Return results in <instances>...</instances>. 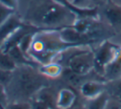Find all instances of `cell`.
Listing matches in <instances>:
<instances>
[{
	"instance_id": "cell-2",
	"label": "cell",
	"mask_w": 121,
	"mask_h": 109,
	"mask_svg": "<svg viewBox=\"0 0 121 109\" xmlns=\"http://www.w3.org/2000/svg\"><path fill=\"white\" fill-rule=\"evenodd\" d=\"M59 33L64 41L78 46L100 45L116 35V32L100 18L92 17L78 18L72 26L60 29Z\"/></svg>"
},
{
	"instance_id": "cell-16",
	"label": "cell",
	"mask_w": 121,
	"mask_h": 109,
	"mask_svg": "<svg viewBox=\"0 0 121 109\" xmlns=\"http://www.w3.org/2000/svg\"><path fill=\"white\" fill-rule=\"evenodd\" d=\"M17 63L8 53L0 51V68L9 71H14L17 68Z\"/></svg>"
},
{
	"instance_id": "cell-24",
	"label": "cell",
	"mask_w": 121,
	"mask_h": 109,
	"mask_svg": "<svg viewBox=\"0 0 121 109\" xmlns=\"http://www.w3.org/2000/svg\"><path fill=\"white\" fill-rule=\"evenodd\" d=\"M8 109H31V107L27 103H17L10 105Z\"/></svg>"
},
{
	"instance_id": "cell-18",
	"label": "cell",
	"mask_w": 121,
	"mask_h": 109,
	"mask_svg": "<svg viewBox=\"0 0 121 109\" xmlns=\"http://www.w3.org/2000/svg\"><path fill=\"white\" fill-rule=\"evenodd\" d=\"M13 71L6 70L0 68V83L4 86L9 84L13 80Z\"/></svg>"
},
{
	"instance_id": "cell-6",
	"label": "cell",
	"mask_w": 121,
	"mask_h": 109,
	"mask_svg": "<svg viewBox=\"0 0 121 109\" xmlns=\"http://www.w3.org/2000/svg\"><path fill=\"white\" fill-rule=\"evenodd\" d=\"M18 83L23 94L28 96L40 90L47 82L37 75L32 69L24 67L21 69L18 75Z\"/></svg>"
},
{
	"instance_id": "cell-8",
	"label": "cell",
	"mask_w": 121,
	"mask_h": 109,
	"mask_svg": "<svg viewBox=\"0 0 121 109\" xmlns=\"http://www.w3.org/2000/svg\"><path fill=\"white\" fill-rule=\"evenodd\" d=\"M25 24L24 22L16 14L13 13L3 23L0 25V45H2L17 30Z\"/></svg>"
},
{
	"instance_id": "cell-25",
	"label": "cell",
	"mask_w": 121,
	"mask_h": 109,
	"mask_svg": "<svg viewBox=\"0 0 121 109\" xmlns=\"http://www.w3.org/2000/svg\"><path fill=\"white\" fill-rule=\"evenodd\" d=\"M7 101L6 93H5V86L0 83V103H5Z\"/></svg>"
},
{
	"instance_id": "cell-7",
	"label": "cell",
	"mask_w": 121,
	"mask_h": 109,
	"mask_svg": "<svg viewBox=\"0 0 121 109\" xmlns=\"http://www.w3.org/2000/svg\"><path fill=\"white\" fill-rule=\"evenodd\" d=\"M100 18H103L115 32H121V4L115 3L114 0H106L102 3Z\"/></svg>"
},
{
	"instance_id": "cell-26",
	"label": "cell",
	"mask_w": 121,
	"mask_h": 109,
	"mask_svg": "<svg viewBox=\"0 0 121 109\" xmlns=\"http://www.w3.org/2000/svg\"><path fill=\"white\" fill-rule=\"evenodd\" d=\"M91 1H92V5H96V6L99 7V5L104 3L106 0H91Z\"/></svg>"
},
{
	"instance_id": "cell-3",
	"label": "cell",
	"mask_w": 121,
	"mask_h": 109,
	"mask_svg": "<svg viewBox=\"0 0 121 109\" xmlns=\"http://www.w3.org/2000/svg\"><path fill=\"white\" fill-rule=\"evenodd\" d=\"M78 46L64 41L59 30H39L33 34L29 53L44 64L52 63L60 53Z\"/></svg>"
},
{
	"instance_id": "cell-19",
	"label": "cell",
	"mask_w": 121,
	"mask_h": 109,
	"mask_svg": "<svg viewBox=\"0 0 121 109\" xmlns=\"http://www.w3.org/2000/svg\"><path fill=\"white\" fill-rule=\"evenodd\" d=\"M13 13H15V10L11 9L0 3V25L4 23Z\"/></svg>"
},
{
	"instance_id": "cell-12",
	"label": "cell",
	"mask_w": 121,
	"mask_h": 109,
	"mask_svg": "<svg viewBox=\"0 0 121 109\" xmlns=\"http://www.w3.org/2000/svg\"><path fill=\"white\" fill-rule=\"evenodd\" d=\"M110 96L106 92H103L98 97L91 99H86L83 104L84 109H105Z\"/></svg>"
},
{
	"instance_id": "cell-21",
	"label": "cell",
	"mask_w": 121,
	"mask_h": 109,
	"mask_svg": "<svg viewBox=\"0 0 121 109\" xmlns=\"http://www.w3.org/2000/svg\"><path fill=\"white\" fill-rule=\"evenodd\" d=\"M105 109H121V103L114 98H110Z\"/></svg>"
},
{
	"instance_id": "cell-22",
	"label": "cell",
	"mask_w": 121,
	"mask_h": 109,
	"mask_svg": "<svg viewBox=\"0 0 121 109\" xmlns=\"http://www.w3.org/2000/svg\"><path fill=\"white\" fill-rule=\"evenodd\" d=\"M0 3L11 9L16 10L18 5V0H0Z\"/></svg>"
},
{
	"instance_id": "cell-10",
	"label": "cell",
	"mask_w": 121,
	"mask_h": 109,
	"mask_svg": "<svg viewBox=\"0 0 121 109\" xmlns=\"http://www.w3.org/2000/svg\"><path fill=\"white\" fill-rule=\"evenodd\" d=\"M103 78L105 82L121 78V46L113 61L106 67Z\"/></svg>"
},
{
	"instance_id": "cell-11",
	"label": "cell",
	"mask_w": 121,
	"mask_h": 109,
	"mask_svg": "<svg viewBox=\"0 0 121 109\" xmlns=\"http://www.w3.org/2000/svg\"><path fill=\"white\" fill-rule=\"evenodd\" d=\"M76 99V93L73 89L64 88L59 93L57 106L60 109H69L75 104Z\"/></svg>"
},
{
	"instance_id": "cell-14",
	"label": "cell",
	"mask_w": 121,
	"mask_h": 109,
	"mask_svg": "<svg viewBox=\"0 0 121 109\" xmlns=\"http://www.w3.org/2000/svg\"><path fill=\"white\" fill-rule=\"evenodd\" d=\"M8 54L11 55V57L14 59V61L17 64H31V60L27 58L26 54L23 53L22 50L20 49L18 45H15V46L12 47L8 52Z\"/></svg>"
},
{
	"instance_id": "cell-28",
	"label": "cell",
	"mask_w": 121,
	"mask_h": 109,
	"mask_svg": "<svg viewBox=\"0 0 121 109\" xmlns=\"http://www.w3.org/2000/svg\"><path fill=\"white\" fill-rule=\"evenodd\" d=\"M82 109H84V108H83V107H82Z\"/></svg>"
},
{
	"instance_id": "cell-5",
	"label": "cell",
	"mask_w": 121,
	"mask_h": 109,
	"mask_svg": "<svg viewBox=\"0 0 121 109\" xmlns=\"http://www.w3.org/2000/svg\"><path fill=\"white\" fill-rule=\"evenodd\" d=\"M120 45L106 40L99 46L93 49L94 52V71L98 75L103 77L106 67L113 61L120 49Z\"/></svg>"
},
{
	"instance_id": "cell-4",
	"label": "cell",
	"mask_w": 121,
	"mask_h": 109,
	"mask_svg": "<svg viewBox=\"0 0 121 109\" xmlns=\"http://www.w3.org/2000/svg\"><path fill=\"white\" fill-rule=\"evenodd\" d=\"M67 68L78 75H87L94 71V52L91 47L76 46L69 54Z\"/></svg>"
},
{
	"instance_id": "cell-17",
	"label": "cell",
	"mask_w": 121,
	"mask_h": 109,
	"mask_svg": "<svg viewBox=\"0 0 121 109\" xmlns=\"http://www.w3.org/2000/svg\"><path fill=\"white\" fill-rule=\"evenodd\" d=\"M35 32H31V33L26 34L22 39L20 41V43L18 44V46L20 47L22 50L23 53L26 54L30 50V45L32 43V38H33V34Z\"/></svg>"
},
{
	"instance_id": "cell-23",
	"label": "cell",
	"mask_w": 121,
	"mask_h": 109,
	"mask_svg": "<svg viewBox=\"0 0 121 109\" xmlns=\"http://www.w3.org/2000/svg\"><path fill=\"white\" fill-rule=\"evenodd\" d=\"M31 109H52V108L49 105H47L46 103L39 100V101L34 103V104L31 107Z\"/></svg>"
},
{
	"instance_id": "cell-20",
	"label": "cell",
	"mask_w": 121,
	"mask_h": 109,
	"mask_svg": "<svg viewBox=\"0 0 121 109\" xmlns=\"http://www.w3.org/2000/svg\"><path fill=\"white\" fill-rule=\"evenodd\" d=\"M70 3L74 7L79 8H91V5H92L91 0H70Z\"/></svg>"
},
{
	"instance_id": "cell-27",
	"label": "cell",
	"mask_w": 121,
	"mask_h": 109,
	"mask_svg": "<svg viewBox=\"0 0 121 109\" xmlns=\"http://www.w3.org/2000/svg\"><path fill=\"white\" fill-rule=\"evenodd\" d=\"M114 1H115V3H119V4H121V0H114Z\"/></svg>"
},
{
	"instance_id": "cell-15",
	"label": "cell",
	"mask_w": 121,
	"mask_h": 109,
	"mask_svg": "<svg viewBox=\"0 0 121 109\" xmlns=\"http://www.w3.org/2000/svg\"><path fill=\"white\" fill-rule=\"evenodd\" d=\"M42 74L50 78H56L63 74V68L58 63H49L40 68Z\"/></svg>"
},
{
	"instance_id": "cell-9",
	"label": "cell",
	"mask_w": 121,
	"mask_h": 109,
	"mask_svg": "<svg viewBox=\"0 0 121 109\" xmlns=\"http://www.w3.org/2000/svg\"><path fill=\"white\" fill-rule=\"evenodd\" d=\"M105 81L100 79H89L85 81L80 86L81 96L86 99L96 98L105 91Z\"/></svg>"
},
{
	"instance_id": "cell-13",
	"label": "cell",
	"mask_w": 121,
	"mask_h": 109,
	"mask_svg": "<svg viewBox=\"0 0 121 109\" xmlns=\"http://www.w3.org/2000/svg\"><path fill=\"white\" fill-rule=\"evenodd\" d=\"M105 88L110 98L121 103V78L106 81L105 83Z\"/></svg>"
},
{
	"instance_id": "cell-1",
	"label": "cell",
	"mask_w": 121,
	"mask_h": 109,
	"mask_svg": "<svg viewBox=\"0 0 121 109\" xmlns=\"http://www.w3.org/2000/svg\"><path fill=\"white\" fill-rule=\"evenodd\" d=\"M77 18L71 8L56 0H30L24 17L26 23L40 30H60Z\"/></svg>"
}]
</instances>
